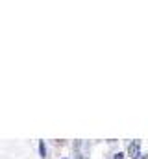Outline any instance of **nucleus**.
I'll return each mask as SVG.
<instances>
[{
    "mask_svg": "<svg viewBox=\"0 0 148 159\" xmlns=\"http://www.w3.org/2000/svg\"><path fill=\"white\" fill-rule=\"evenodd\" d=\"M141 159H148V156H145V157H141Z\"/></svg>",
    "mask_w": 148,
    "mask_h": 159,
    "instance_id": "obj_4",
    "label": "nucleus"
},
{
    "mask_svg": "<svg viewBox=\"0 0 148 159\" xmlns=\"http://www.w3.org/2000/svg\"><path fill=\"white\" fill-rule=\"evenodd\" d=\"M115 159H124V154H115Z\"/></svg>",
    "mask_w": 148,
    "mask_h": 159,
    "instance_id": "obj_3",
    "label": "nucleus"
},
{
    "mask_svg": "<svg viewBox=\"0 0 148 159\" xmlns=\"http://www.w3.org/2000/svg\"><path fill=\"white\" fill-rule=\"evenodd\" d=\"M39 150H41V156L44 157V156H46V150H44V143H43V141H39Z\"/></svg>",
    "mask_w": 148,
    "mask_h": 159,
    "instance_id": "obj_2",
    "label": "nucleus"
},
{
    "mask_svg": "<svg viewBox=\"0 0 148 159\" xmlns=\"http://www.w3.org/2000/svg\"><path fill=\"white\" fill-rule=\"evenodd\" d=\"M139 150H141V143H139V141H133V143L128 146V156L137 159L139 156H141V154H139Z\"/></svg>",
    "mask_w": 148,
    "mask_h": 159,
    "instance_id": "obj_1",
    "label": "nucleus"
}]
</instances>
